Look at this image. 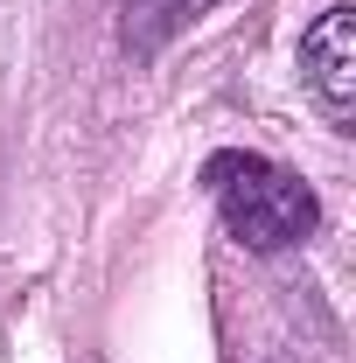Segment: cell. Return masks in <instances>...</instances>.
<instances>
[{"mask_svg":"<svg viewBox=\"0 0 356 363\" xmlns=\"http://www.w3.org/2000/svg\"><path fill=\"white\" fill-rule=\"evenodd\" d=\"M301 91L321 105L335 133H356V7H321L301 35Z\"/></svg>","mask_w":356,"mask_h":363,"instance_id":"obj_2","label":"cell"},{"mask_svg":"<svg viewBox=\"0 0 356 363\" xmlns=\"http://www.w3.org/2000/svg\"><path fill=\"white\" fill-rule=\"evenodd\" d=\"M203 189L217 196L223 230H230L245 252H287V245L314 238V224H321L314 189L294 175V168L252 154V147H223V154H210V161H203Z\"/></svg>","mask_w":356,"mask_h":363,"instance_id":"obj_1","label":"cell"},{"mask_svg":"<svg viewBox=\"0 0 356 363\" xmlns=\"http://www.w3.org/2000/svg\"><path fill=\"white\" fill-rule=\"evenodd\" d=\"M210 7H217V0H126L119 35H126L133 56H154L175 28H189V21H196V14H210Z\"/></svg>","mask_w":356,"mask_h":363,"instance_id":"obj_3","label":"cell"},{"mask_svg":"<svg viewBox=\"0 0 356 363\" xmlns=\"http://www.w3.org/2000/svg\"><path fill=\"white\" fill-rule=\"evenodd\" d=\"M266 363H301V357H287V350H272V357H266Z\"/></svg>","mask_w":356,"mask_h":363,"instance_id":"obj_4","label":"cell"}]
</instances>
